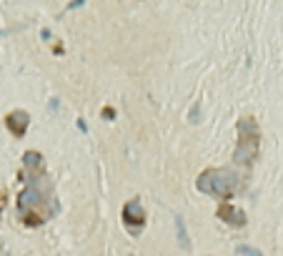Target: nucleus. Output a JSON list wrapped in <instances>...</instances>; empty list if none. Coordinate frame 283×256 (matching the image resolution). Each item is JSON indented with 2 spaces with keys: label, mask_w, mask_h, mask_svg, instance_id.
I'll return each mask as SVG.
<instances>
[{
  "label": "nucleus",
  "mask_w": 283,
  "mask_h": 256,
  "mask_svg": "<svg viewBox=\"0 0 283 256\" xmlns=\"http://www.w3.org/2000/svg\"><path fill=\"white\" fill-rule=\"evenodd\" d=\"M38 161H40L38 154H25V163H28V166H38Z\"/></svg>",
  "instance_id": "3"
},
{
  "label": "nucleus",
  "mask_w": 283,
  "mask_h": 256,
  "mask_svg": "<svg viewBox=\"0 0 283 256\" xmlns=\"http://www.w3.org/2000/svg\"><path fill=\"white\" fill-rule=\"evenodd\" d=\"M125 221L128 224H141L143 221V208L138 204H128L125 206Z\"/></svg>",
  "instance_id": "2"
},
{
  "label": "nucleus",
  "mask_w": 283,
  "mask_h": 256,
  "mask_svg": "<svg viewBox=\"0 0 283 256\" xmlns=\"http://www.w3.org/2000/svg\"><path fill=\"white\" fill-rule=\"evenodd\" d=\"M8 126H10L13 133L23 136V133H25V126H28V116H25L23 111H18V113H13V116L8 118Z\"/></svg>",
  "instance_id": "1"
}]
</instances>
